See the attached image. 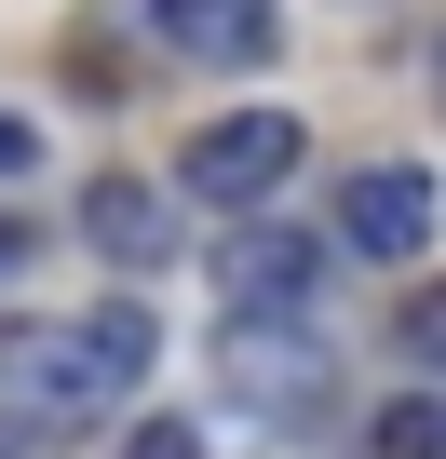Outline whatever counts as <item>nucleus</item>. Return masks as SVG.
Listing matches in <instances>:
<instances>
[{
	"mask_svg": "<svg viewBox=\"0 0 446 459\" xmlns=\"http://www.w3.org/2000/svg\"><path fill=\"white\" fill-rule=\"evenodd\" d=\"M365 459H446V392H406L365 419Z\"/></svg>",
	"mask_w": 446,
	"mask_h": 459,
	"instance_id": "8",
	"label": "nucleus"
},
{
	"mask_svg": "<svg viewBox=\"0 0 446 459\" xmlns=\"http://www.w3.org/2000/svg\"><path fill=\"white\" fill-rule=\"evenodd\" d=\"M149 28L189 55V68H258L284 41V0H149Z\"/></svg>",
	"mask_w": 446,
	"mask_h": 459,
	"instance_id": "6",
	"label": "nucleus"
},
{
	"mask_svg": "<svg viewBox=\"0 0 446 459\" xmlns=\"http://www.w3.org/2000/svg\"><path fill=\"white\" fill-rule=\"evenodd\" d=\"M216 284H231V311H244V325H298V311H311V284H325V244H311V230L244 216L231 244H216Z\"/></svg>",
	"mask_w": 446,
	"mask_h": 459,
	"instance_id": "3",
	"label": "nucleus"
},
{
	"mask_svg": "<svg viewBox=\"0 0 446 459\" xmlns=\"http://www.w3.org/2000/svg\"><path fill=\"white\" fill-rule=\"evenodd\" d=\"M14 257H28V230H0V271H14Z\"/></svg>",
	"mask_w": 446,
	"mask_h": 459,
	"instance_id": "12",
	"label": "nucleus"
},
{
	"mask_svg": "<svg viewBox=\"0 0 446 459\" xmlns=\"http://www.w3.org/2000/svg\"><path fill=\"white\" fill-rule=\"evenodd\" d=\"M433 82H446V41H433Z\"/></svg>",
	"mask_w": 446,
	"mask_h": 459,
	"instance_id": "13",
	"label": "nucleus"
},
{
	"mask_svg": "<svg viewBox=\"0 0 446 459\" xmlns=\"http://www.w3.org/2000/svg\"><path fill=\"white\" fill-rule=\"evenodd\" d=\"M433 203H446V189H433L419 162H365V176L338 189V244L392 271V257H419V244H433Z\"/></svg>",
	"mask_w": 446,
	"mask_h": 459,
	"instance_id": "4",
	"label": "nucleus"
},
{
	"mask_svg": "<svg viewBox=\"0 0 446 459\" xmlns=\"http://www.w3.org/2000/svg\"><path fill=\"white\" fill-rule=\"evenodd\" d=\"M406 351H419V365H446V284H433V298H406Z\"/></svg>",
	"mask_w": 446,
	"mask_h": 459,
	"instance_id": "9",
	"label": "nucleus"
},
{
	"mask_svg": "<svg viewBox=\"0 0 446 459\" xmlns=\"http://www.w3.org/2000/svg\"><path fill=\"white\" fill-rule=\"evenodd\" d=\"M216 378H231L258 419H298L325 392V338L311 325H231V338H216Z\"/></svg>",
	"mask_w": 446,
	"mask_h": 459,
	"instance_id": "5",
	"label": "nucleus"
},
{
	"mask_svg": "<svg viewBox=\"0 0 446 459\" xmlns=\"http://www.w3.org/2000/svg\"><path fill=\"white\" fill-rule=\"evenodd\" d=\"M149 351H162V325H149L136 298L68 311V325H0V405H14V419H41V432L109 419V405H136Z\"/></svg>",
	"mask_w": 446,
	"mask_h": 459,
	"instance_id": "1",
	"label": "nucleus"
},
{
	"mask_svg": "<svg viewBox=\"0 0 446 459\" xmlns=\"http://www.w3.org/2000/svg\"><path fill=\"white\" fill-rule=\"evenodd\" d=\"M28 162H41V135H28L14 108H0V176H28Z\"/></svg>",
	"mask_w": 446,
	"mask_h": 459,
	"instance_id": "11",
	"label": "nucleus"
},
{
	"mask_svg": "<svg viewBox=\"0 0 446 459\" xmlns=\"http://www.w3.org/2000/svg\"><path fill=\"white\" fill-rule=\"evenodd\" d=\"M82 230H95V257H122V271L176 257V203H162L149 176H95V189H82Z\"/></svg>",
	"mask_w": 446,
	"mask_h": 459,
	"instance_id": "7",
	"label": "nucleus"
},
{
	"mask_svg": "<svg viewBox=\"0 0 446 459\" xmlns=\"http://www.w3.org/2000/svg\"><path fill=\"white\" fill-rule=\"evenodd\" d=\"M298 162H311L298 108H231V122H203V135L176 149V189H189V203H231V216H258V203H271Z\"/></svg>",
	"mask_w": 446,
	"mask_h": 459,
	"instance_id": "2",
	"label": "nucleus"
},
{
	"mask_svg": "<svg viewBox=\"0 0 446 459\" xmlns=\"http://www.w3.org/2000/svg\"><path fill=\"white\" fill-rule=\"evenodd\" d=\"M122 459H203V432H189V419H149V432H136Z\"/></svg>",
	"mask_w": 446,
	"mask_h": 459,
	"instance_id": "10",
	"label": "nucleus"
}]
</instances>
